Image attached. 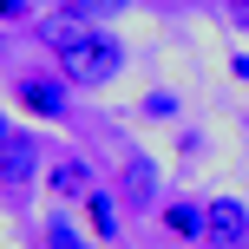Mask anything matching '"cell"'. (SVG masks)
<instances>
[{
	"label": "cell",
	"instance_id": "6da1fadb",
	"mask_svg": "<svg viewBox=\"0 0 249 249\" xmlns=\"http://www.w3.org/2000/svg\"><path fill=\"white\" fill-rule=\"evenodd\" d=\"M118 72H124V46H118L112 33H92V26H86V39H72V46L59 53V79H66V86H79V92L112 86Z\"/></svg>",
	"mask_w": 249,
	"mask_h": 249
},
{
	"label": "cell",
	"instance_id": "7a4b0ae2",
	"mask_svg": "<svg viewBox=\"0 0 249 249\" xmlns=\"http://www.w3.org/2000/svg\"><path fill=\"white\" fill-rule=\"evenodd\" d=\"M13 105H26V112L33 118H66L72 112V86H66V79H53V72H26L20 86H13Z\"/></svg>",
	"mask_w": 249,
	"mask_h": 249
},
{
	"label": "cell",
	"instance_id": "3957f363",
	"mask_svg": "<svg viewBox=\"0 0 249 249\" xmlns=\"http://www.w3.org/2000/svg\"><path fill=\"white\" fill-rule=\"evenodd\" d=\"M203 243H216V249H243L249 243V210H243L236 197L203 203Z\"/></svg>",
	"mask_w": 249,
	"mask_h": 249
},
{
	"label": "cell",
	"instance_id": "277c9868",
	"mask_svg": "<svg viewBox=\"0 0 249 249\" xmlns=\"http://www.w3.org/2000/svg\"><path fill=\"white\" fill-rule=\"evenodd\" d=\"M118 203H124V210H151V203H158V164H151L144 151L124 158V190H118Z\"/></svg>",
	"mask_w": 249,
	"mask_h": 249
},
{
	"label": "cell",
	"instance_id": "5b68a950",
	"mask_svg": "<svg viewBox=\"0 0 249 249\" xmlns=\"http://www.w3.org/2000/svg\"><path fill=\"white\" fill-rule=\"evenodd\" d=\"M0 184H7V197H26V184H33V144H26L20 131H13V144L0 151Z\"/></svg>",
	"mask_w": 249,
	"mask_h": 249
},
{
	"label": "cell",
	"instance_id": "8992f818",
	"mask_svg": "<svg viewBox=\"0 0 249 249\" xmlns=\"http://www.w3.org/2000/svg\"><path fill=\"white\" fill-rule=\"evenodd\" d=\"M33 26H39V39H46L53 53H66L72 39H86V13H72V7H59V13H39Z\"/></svg>",
	"mask_w": 249,
	"mask_h": 249
},
{
	"label": "cell",
	"instance_id": "52a82bcc",
	"mask_svg": "<svg viewBox=\"0 0 249 249\" xmlns=\"http://www.w3.org/2000/svg\"><path fill=\"white\" fill-rule=\"evenodd\" d=\"M46 184H53V197H86V190H92V171H86L79 158H59V164L46 171Z\"/></svg>",
	"mask_w": 249,
	"mask_h": 249
},
{
	"label": "cell",
	"instance_id": "ba28073f",
	"mask_svg": "<svg viewBox=\"0 0 249 249\" xmlns=\"http://www.w3.org/2000/svg\"><path fill=\"white\" fill-rule=\"evenodd\" d=\"M86 210H92V230H99V236H112V230H118V210H124V203L112 197V190H86Z\"/></svg>",
	"mask_w": 249,
	"mask_h": 249
},
{
	"label": "cell",
	"instance_id": "9c48e42d",
	"mask_svg": "<svg viewBox=\"0 0 249 249\" xmlns=\"http://www.w3.org/2000/svg\"><path fill=\"white\" fill-rule=\"evenodd\" d=\"M164 223H171L177 236H203V203H184V197L164 203Z\"/></svg>",
	"mask_w": 249,
	"mask_h": 249
},
{
	"label": "cell",
	"instance_id": "30bf717a",
	"mask_svg": "<svg viewBox=\"0 0 249 249\" xmlns=\"http://www.w3.org/2000/svg\"><path fill=\"white\" fill-rule=\"evenodd\" d=\"M46 0H0V26H33Z\"/></svg>",
	"mask_w": 249,
	"mask_h": 249
},
{
	"label": "cell",
	"instance_id": "8fae6325",
	"mask_svg": "<svg viewBox=\"0 0 249 249\" xmlns=\"http://www.w3.org/2000/svg\"><path fill=\"white\" fill-rule=\"evenodd\" d=\"M151 124H164V118H177V92H144V105H138Z\"/></svg>",
	"mask_w": 249,
	"mask_h": 249
},
{
	"label": "cell",
	"instance_id": "7c38bea8",
	"mask_svg": "<svg viewBox=\"0 0 249 249\" xmlns=\"http://www.w3.org/2000/svg\"><path fill=\"white\" fill-rule=\"evenodd\" d=\"M59 7H72V13H86V20H99V13H124L131 0H59Z\"/></svg>",
	"mask_w": 249,
	"mask_h": 249
},
{
	"label": "cell",
	"instance_id": "4fadbf2b",
	"mask_svg": "<svg viewBox=\"0 0 249 249\" xmlns=\"http://www.w3.org/2000/svg\"><path fill=\"white\" fill-rule=\"evenodd\" d=\"M46 243H53V249H79V236H72V223H66L59 210L46 216Z\"/></svg>",
	"mask_w": 249,
	"mask_h": 249
},
{
	"label": "cell",
	"instance_id": "5bb4252c",
	"mask_svg": "<svg viewBox=\"0 0 249 249\" xmlns=\"http://www.w3.org/2000/svg\"><path fill=\"white\" fill-rule=\"evenodd\" d=\"M7 144H13V131H7V118H0V151H7Z\"/></svg>",
	"mask_w": 249,
	"mask_h": 249
}]
</instances>
